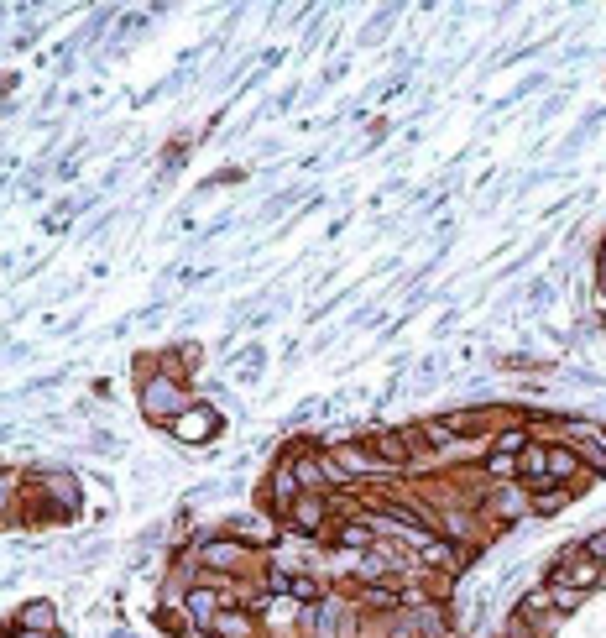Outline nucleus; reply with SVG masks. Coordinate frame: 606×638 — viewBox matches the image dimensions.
<instances>
[{
  "label": "nucleus",
  "mask_w": 606,
  "mask_h": 638,
  "mask_svg": "<svg viewBox=\"0 0 606 638\" xmlns=\"http://www.w3.org/2000/svg\"><path fill=\"white\" fill-rule=\"evenodd\" d=\"M142 408H147V419H168V424H173L189 403H183V393H178V382H173V377H157V382H147Z\"/></svg>",
  "instance_id": "f257e3e1"
},
{
  "label": "nucleus",
  "mask_w": 606,
  "mask_h": 638,
  "mask_svg": "<svg viewBox=\"0 0 606 638\" xmlns=\"http://www.w3.org/2000/svg\"><path fill=\"white\" fill-rule=\"evenodd\" d=\"M220 429V419H215V408H183V414L173 419V435L183 440V445H199V440H209Z\"/></svg>",
  "instance_id": "f03ea898"
},
{
  "label": "nucleus",
  "mask_w": 606,
  "mask_h": 638,
  "mask_svg": "<svg viewBox=\"0 0 606 638\" xmlns=\"http://www.w3.org/2000/svg\"><path fill=\"white\" fill-rule=\"evenodd\" d=\"M554 581L559 586H575V591H586V586H596L601 581V560H591V555H565V565L554 571Z\"/></svg>",
  "instance_id": "7ed1b4c3"
},
{
  "label": "nucleus",
  "mask_w": 606,
  "mask_h": 638,
  "mask_svg": "<svg viewBox=\"0 0 606 638\" xmlns=\"http://www.w3.org/2000/svg\"><path fill=\"white\" fill-rule=\"evenodd\" d=\"M199 565H209V571H236V565H246V544L236 539H215L199 550Z\"/></svg>",
  "instance_id": "20e7f679"
},
{
  "label": "nucleus",
  "mask_w": 606,
  "mask_h": 638,
  "mask_svg": "<svg viewBox=\"0 0 606 638\" xmlns=\"http://www.w3.org/2000/svg\"><path fill=\"white\" fill-rule=\"evenodd\" d=\"M570 450L586 455L591 471H606V435H596L591 424H575V429H570Z\"/></svg>",
  "instance_id": "39448f33"
},
{
  "label": "nucleus",
  "mask_w": 606,
  "mask_h": 638,
  "mask_svg": "<svg viewBox=\"0 0 606 638\" xmlns=\"http://www.w3.org/2000/svg\"><path fill=\"white\" fill-rule=\"evenodd\" d=\"M288 523H293L298 534H319L324 529V497H314V492L298 497V503L288 508Z\"/></svg>",
  "instance_id": "423d86ee"
},
{
  "label": "nucleus",
  "mask_w": 606,
  "mask_h": 638,
  "mask_svg": "<svg viewBox=\"0 0 606 638\" xmlns=\"http://www.w3.org/2000/svg\"><path fill=\"white\" fill-rule=\"evenodd\" d=\"M298 471V487H324V482H345V471L335 461H319V455H303L293 466Z\"/></svg>",
  "instance_id": "0eeeda50"
},
{
  "label": "nucleus",
  "mask_w": 606,
  "mask_h": 638,
  "mask_svg": "<svg viewBox=\"0 0 606 638\" xmlns=\"http://www.w3.org/2000/svg\"><path fill=\"white\" fill-rule=\"evenodd\" d=\"M518 476H523V487H549V450H539V445H528L523 455H518Z\"/></svg>",
  "instance_id": "6e6552de"
},
{
  "label": "nucleus",
  "mask_w": 606,
  "mask_h": 638,
  "mask_svg": "<svg viewBox=\"0 0 606 638\" xmlns=\"http://www.w3.org/2000/svg\"><path fill=\"white\" fill-rule=\"evenodd\" d=\"M371 450H377L382 466H403L408 455L418 450V440H413V435H377V440H371Z\"/></svg>",
  "instance_id": "1a4fd4ad"
},
{
  "label": "nucleus",
  "mask_w": 606,
  "mask_h": 638,
  "mask_svg": "<svg viewBox=\"0 0 606 638\" xmlns=\"http://www.w3.org/2000/svg\"><path fill=\"white\" fill-rule=\"evenodd\" d=\"M335 466L345 476H366V471H377L382 461H377V450H366V445H340L335 450Z\"/></svg>",
  "instance_id": "9d476101"
},
{
  "label": "nucleus",
  "mask_w": 606,
  "mask_h": 638,
  "mask_svg": "<svg viewBox=\"0 0 606 638\" xmlns=\"http://www.w3.org/2000/svg\"><path fill=\"white\" fill-rule=\"evenodd\" d=\"M570 476H580V455L570 445H554L549 450V482H570Z\"/></svg>",
  "instance_id": "9b49d317"
},
{
  "label": "nucleus",
  "mask_w": 606,
  "mask_h": 638,
  "mask_svg": "<svg viewBox=\"0 0 606 638\" xmlns=\"http://www.w3.org/2000/svg\"><path fill=\"white\" fill-rule=\"evenodd\" d=\"M53 623H58V612L48 602H27L21 618H16V628H42V633H53Z\"/></svg>",
  "instance_id": "f8f14e48"
},
{
  "label": "nucleus",
  "mask_w": 606,
  "mask_h": 638,
  "mask_svg": "<svg viewBox=\"0 0 606 638\" xmlns=\"http://www.w3.org/2000/svg\"><path fill=\"white\" fill-rule=\"evenodd\" d=\"M272 497H277V503H298V471L293 466H277V476H272Z\"/></svg>",
  "instance_id": "ddd939ff"
},
{
  "label": "nucleus",
  "mask_w": 606,
  "mask_h": 638,
  "mask_svg": "<svg viewBox=\"0 0 606 638\" xmlns=\"http://www.w3.org/2000/svg\"><path fill=\"white\" fill-rule=\"evenodd\" d=\"M209 628H215V638H246L251 633V618H246V612H220Z\"/></svg>",
  "instance_id": "4468645a"
},
{
  "label": "nucleus",
  "mask_w": 606,
  "mask_h": 638,
  "mask_svg": "<svg viewBox=\"0 0 606 638\" xmlns=\"http://www.w3.org/2000/svg\"><path fill=\"white\" fill-rule=\"evenodd\" d=\"M523 450H528V429H502V435H497V450H492V455H507V461H518Z\"/></svg>",
  "instance_id": "2eb2a0df"
},
{
  "label": "nucleus",
  "mask_w": 606,
  "mask_h": 638,
  "mask_svg": "<svg viewBox=\"0 0 606 638\" xmlns=\"http://www.w3.org/2000/svg\"><path fill=\"white\" fill-rule=\"evenodd\" d=\"M215 591H189V618L194 623H215Z\"/></svg>",
  "instance_id": "dca6fc26"
},
{
  "label": "nucleus",
  "mask_w": 606,
  "mask_h": 638,
  "mask_svg": "<svg viewBox=\"0 0 606 638\" xmlns=\"http://www.w3.org/2000/svg\"><path fill=\"white\" fill-rule=\"evenodd\" d=\"M549 602H554V612H575V602H580V591L575 586H549Z\"/></svg>",
  "instance_id": "f3484780"
},
{
  "label": "nucleus",
  "mask_w": 606,
  "mask_h": 638,
  "mask_svg": "<svg viewBox=\"0 0 606 638\" xmlns=\"http://www.w3.org/2000/svg\"><path fill=\"white\" fill-rule=\"evenodd\" d=\"M340 544H351V550H366V544H371V529H366V523H345V529H340Z\"/></svg>",
  "instance_id": "a211bd4d"
},
{
  "label": "nucleus",
  "mask_w": 606,
  "mask_h": 638,
  "mask_svg": "<svg viewBox=\"0 0 606 638\" xmlns=\"http://www.w3.org/2000/svg\"><path fill=\"white\" fill-rule=\"evenodd\" d=\"M403 597L392 586H366V607H398Z\"/></svg>",
  "instance_id": "6ab92c4d"
},
{
  "label": "nucleus",
  "mask_w": 606,
  "mask_h": 638,
  "mask_svg": "<svg viewBox=\"0 0 606 638\" xmlns=\"http://www.w3.org/2000/svg\"><path fill=\"white\" fill-rule=\"evenodd\" d=\"M533 508H539V513H559V508H565V492H559V487H544L539 497H533Z\"/></svg>",
  "instance_id": "aec40b11"
},
{
  "label": "nucleus",
  "mask_w": 606,
  "mask_h": 638,
  "mask_svg": "<svg viewBox=\"0 0 606 638\" xmlns=\"http://www.w3.org/2000/svg\"><path fill=\"white\" fill-rule=\"evenodd\" d=\"M288 591H293L298 602H314V597H319V581H309V576H298V581H288Z\"/></svg>",
  "instance_id": "412c9836"
},
{
  "label": "nucleus",
  "mask_w": 606,
  "mask_h": 638,
  "mask_svg": "<svg viewBox=\"0 0 606 638\" xmlns=\"http://www.w3.org/2000/svg\"><path fill=\"white\" fill-rule=\"evenodd\" d=\"M518 508H523V497H518V492H502V497H497V513H502V518H512Z\"/></svg>",
  "instance_id": "4be33fe9"
},
{
  "label": "nucleus",
  "mask_w": 606,
  "mask_h": 638,
  "mask_svg": "<svg viewBox=\"0 0 606 638\" xmlns=\"http://www.w3.org/2000/svg\"><path fill=\"white\" fill-rule=\"evenodd\" d=\"M586 555H591V560H606V529H601V534L586 544Z\"/></svg>",
  "instance_id": "5701e85b"
},
{
  "label": "nucleus",
  "mask_w": 606,
  "mask_h": 638,
  "mask_svg": "<svg viewBox=\"0 0 606 638\" xmlns=\"http://www.w3.org/2000/svg\"><path fill=\"white\" fill-rule=\"evenodd\" d=\"M16 638H58V633H42V628H16Z\"/></svg>",
  "instance_id": "b1692460"
},
{
  "label": "nucleus",
  "mask_w": 606,
  "mask_h": 638,
  "mask_svg": "<svg viewBox=\"0 0 606 638\" xmlns=\"http://www.w3.org/2000/svg\"><path fill=\"white\" fill-rule=\"evenodd\" d=\"M601 283H606V252H601Z\"/></svg>",
  "instance_id": "393cba45"
}]
</instances>
